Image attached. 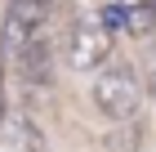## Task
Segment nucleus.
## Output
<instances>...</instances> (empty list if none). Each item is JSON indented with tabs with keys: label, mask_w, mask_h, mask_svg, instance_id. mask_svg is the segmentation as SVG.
Returning <instances> with one entry per match:
<instances>
[{
	"label": "nucleus",
	"mask_w": 156,
	"mask_h": 152,
	"mask_svg": "<svg viewBox=\"0 0 156 152\" xmlns=\"http://www.w3.org/2000/svg\"><path fill=\"white\" fill-rule=\"evenodd\" d=\"M143 103V76L134 63H107L94 67V107L107 121H129Z\"/></svg>",
	"instance_id": "nucleus-1"
},
{
	"label": "nucleus",
	"mask_w": 156,
	"mask_h": 152,
	"mask_svg": "<svg viewBox=\"0 0 156 152\" xmlns=\"http://www.w3.org/2000/svg\"><path fill=\"white\" fill-rule=\"evenodd\" d=\"M112 45H116V36L103 27V18H98V13H80V18L72 23V32H67V40H62L67 63H72L76 72H94V67H103V63L112 58Z\"/></svg>",
	"instance_id": "nucleus-2"
},
{
	"label": "nucleus",
	"mask_w": 156,
	"mask_h": 152,
	"mask_svg": "<svg viewBox=\"0 0 156 152\" xmlns=\"http://www.w3.org/2000/svg\"><path fill=\"white\" fill-rule=\"evenodd\" d=\"M13 67H18V76H23L27 85H45V81H54V40L36 27V36H31V40L13 54Z\"/></svg>",
	"instance_id": "nucleus-3"
},
{
	"label": "nucleus",
	"mask_w": 156,
	"mask_h": 152,
	"mask_svg": "<svg viewBox=\"0 0 156 152\" xmlns=\"http://www.w3.org/2000/svg\"><path fill=\"white\" fill-rule=\"evenodd\" d=\"M0 143L9 152H45L40 125L31 117H23V112H5V117H0Z\"/></svg>",
	"instance_id": "nucleus-4"
},
{
	"label": "nucleus",
	"mask_w": 156,
	"mask_h": 152,
	"mask_svg": "<svg viewBox=\"0 0 156 152\" xmlns=\"http://www.w3.org/2000/svg\"><path fill=\"white\" fill-rule=\"evenodd\" d=\"M120 32L125 36H152L156 32V5H120Z\"/></svg>",
	"instance_id": "nucleus-5"
},
{
	"label": "nucleus",
	"mask_w": 156,
	"mask_h": 152,
	"mask_svg": "<svg viewBox=\"0 0 156 152\" xmlns=\"http://www.w3.org/2000/svg\"><path fill=\"white\" fill-rule=\"evenodd\" d=\"M31 36H36V27H31V23H23V18L5 13V23H0V49H5L9 58H13V54L27 45V40H31Z\"/></svg>",
	"instance_id": "nucleus-6"
},
{
	"label": "nucleus",
	"mask_w": 156,
	"mask_h": 152,
	"mask_svg": "<svg viewBox=\"0 0 156 152\" xmlns=\"http://www.w3.org/2000/svg\"><path fill=\"white\" fill-rule=\"evenodd\" d=\"M5 13H13V18H23V23H31V27H45L49 13H54V0H9Z\"/></svg>",
	"instance_id": "nucleus-7"
},
{
	"label": "nucleus",
	"mask_w": 156,
	"mask_h": 152,
	"mask_svg": "<svg viewBox=\"0 0 156 152\" xmlns=\"http://www.w3.org/2000/svg\"><path fill=\"white\" fill-rule=\"evenodd\" d=\"M143 85H147V94L156 98V54H152V67H147V76H143Z\"/></svg>",
	"instance_id": "nucleus-8"
},
{
	"label": "nucleus",
	"mask_w": 156,
	"mask_h": 152,
	"mask_svg": "<svg viewBox=\"0 0 156 152\" xmlns=\"http://www.w3.org/2000/svg\"><path fill=\"white\" fill-rule=\"evenodd\" d=\"M116 5H156V0H116Z\"/></svg>",
	"instance_id": "nucleus-9"
},
{
	"label": "nucleus",
	"mask_w": 156,
	"mask_h": 152,
	"mask_svg": "<svg viewBox=\"0 0 156 152\" xmlns=\"http://www.w3.org/2000/svg\"><path fill=\"white\" fill-rule=\"evenodd\" d=\"M0 117H5V98H0Z\"/></svg>",
	"instance_id": "nucleus-10"
},
{
	"label": "nucleus",
	"mask_w": 156,
	"mask_h": 152,
	"mask_svg": "<svg viewBox=\"0 0 156 152\" xmlns=\"http://www.w3.org/2000/svg\"><path fill=\"white\" fill-rule=\"evenodd\" d=\"M0 76H5V72H0Z\"/></svg>",
	"instance_id": "nucleus-11"
}]
</instances>
